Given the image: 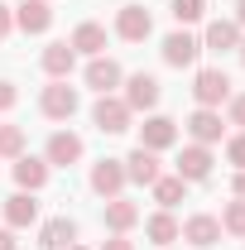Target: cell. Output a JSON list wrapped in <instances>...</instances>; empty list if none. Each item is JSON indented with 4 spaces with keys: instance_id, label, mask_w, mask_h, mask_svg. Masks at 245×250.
Returning a JSON list of instances; mask_svg holds the SVG:
<instances>
[{
    "instance_id": "cell-15",
    "label": "cell",
    "mask_w": 245,
    "mask_h": 250,
    "mask_svg": "<svg viewBox=\"0 0 245 250\" xmlns=\"http://www.w3.org/2000/svg\"><path fill=\"white\" fill-rule=\"evenodd\" d=\"M39 221V202H34L29 192H15V197H5V226L10 231H24Z\"/></svg>"
},
{
    "instance_id": "cell-11",
    "label": "cell",
    "mask_w": 245,
    "mask_h": 250,
    "mask_svg": "<svg viewBox=\"0 0 245 250\" xmlns=\"http://www.w3.org/2000/svg\"><path fill=\"white\" fill-rule=\"evenodd\" d=\"M82 135H72V130H58V135H48V149H43V159L48 164H58V168H72L77 159H82Z\"/></svg>"
},
{
    "instance_id": "cell-36",
    "label": "cell",
    "mask_w": 245,
    "mask_h": 250,
    "mask_svg": "<svg viewBox=\"0 0 245 250\" xmlns=\"http://www.w3.org/2000/svg\"><path fill=\"white\" fill-rule=\"evenodd\" d=\"M236 53H241V62H245V39H241V43H236Z\"/></svg>"
},
{
    "instance_id": "cell-31",
    "label": "cell",
    "mask_w": 245,
    "mask_h": 250,
    "mask_svg": "<svg viewBox=\"0 0 245 250\" xmlns=\"http://www.w3.org/2000/svg\"><path fill=\"white\" fill-rule=\"evenodd\" d=\"M10 29H15V15H10V10L0 5V39H10Z\"/></svg>"
},
{
    "instance_id": "cell-9",
    "label": "cell",
    "mask_w": 245,
    "mask_h": 250,
    "mask_svg": "<svg viewBox=\"0 0 245 250\" xmlns=\"http://www.w3.org/2000/svg\"><path fill=\"white\" fill-rule=\"evenodd\" d=\"M130 111H154L159 106V77L149 72H135V77H125V96H121Z\"/></svg>"
},
{
    "instance_id": "cell-34",
    "label": "cell",
    "mask_w": 245,
    "mask_h": 250,
    "mask_svg": "<svg viewBox=\"0 0 245 250\" xmlns=\"http://www.w3.org/2000/svg\"><path fill=\"white\" fill-rule=\"evenodd\" d=\"M236 197H241V202H245V168H241V173H236Z\"/></svg>"
},
{
    "instance_id": "cell-16",
    "label": "cell",
    "mask_w": 245,
    "mask_h": 250,
    "mask_svg": "<svg viewBox=\"0 0 245 250\" xmlns=\"http://www.w3.org/2000/svg\"><path fill=\"white\" fill-rule=\"evenodd\" d=\"M15 183H20V192H39V188L48 183V159L20 154V159H15Z\"/></svg>"
},
{
    "instance_id": "cell-27",
    "label": "cell",
    "mask_w": 245,
    "mask_h": 250,
    "mask_svg": "<svg viewBox=\"0 0 245 250\" xmlns=\"http://www.w3.org/2000/svg\"><path fill=\"white\" fill-rule=\"evenodd\" d=\"M221 231H231V236H245V202L236 197L226 212H221Z\"/></svg>"
},
{
    "instance_id": "cell-17",
    "label": "cell",
    "mask_w": 245,
    "mask_h": 250,
    "mask_svg": "<svg viewBox=\"0 0 245 250\" xmlns=\"http://www.w3.org/2000/svg\"><path fill=\"white\" fill-rule=\"evenodd\" d=\"M183 241H192V246H216L221 241V221L216 217H207V212H197V217H187L183 221Z\"/></svg>"
},
{
    "instance_id": "cell-35",
    "label": "cell",
    "mask_w": 245,
    "mask_h": 250,
    "mask_svg": "<svg viewBox=\"0 0 245 250\" xmlns=\"http://www.w3.org/2000/svg\"><path fill=\"white\" fill-rule=\"evenodd\" d=\"M236 24L245 29V0H236Z\"/></svg>"
},
{
    "instance_id": "cell-1",
    "label": "cell",
    "mask_w": 245,
    "mask_h": 250,
    "mask_svg": "<svg viewBox=\"0 0 245 250\" xmlns=\"http://www.w3.org/2000/svg\"><path fill=\"white\" fill-rule=\"evenodd\" d=\"M192 96H197V106H221V101H231V77L221 72V67H202L197 77H192Z\"/></svg>"
},
{
    "instance_id": "cell-10",
    "label": "cell",
    "mask_w": 245,
    "mask_h": 250,
    "mask_svg": "<svg viewBox=\"0 0 245 250\" xmlns=\"http://www.w3.org/2000/svg\"><path fill=\"white\" fill-rule=\"evenodd\" d=\"M121 188H125V164L121 159H101V164H92V192L96 197H121Z\"/></svg>"
},
{
    "instance_id": "cell-23",
    "label": "cell",
    "mask_w": 245,
    "mask_h": 250,
    "mask_svg": "<svg viewBox=\"0 0 245 250\" xmlns=\"http://www.w3.org/2000/svg\"><path fill=\"white\" fill-rule=\"evenodd\" d=\"M149 188H154V202H159L163 212H168V207H178V202H183V197H187V183H183V178H178V173H168V178L159 173V178H154Z\"/></svg>"
},
{
    "instance_id": "cell-37",
    "label": "cell",
    "mask_w": 245,
    "mask_h": 250,
    "mask_svg": "<svg viewBox=\"0 0 245 250\" xmlns=\"http://www.w3.org/2000/svg\"><path fill=\"white\" fill-rule=\"evenodd\" d=\"M67 250H87V246H77V241H72V246H67Z\"/></svg>"
},
{
    "instance_id": "cell-5",
    "label": "cell",
    "mask_w": 245,
    "mask_h": 250,
    "mask_svg": "<svg viewBox=\"0 0 245 250\" xmlns=\"http://www.w3.org/2000/svg\"><path fill=\"white\" fill-rule=\"evenodd\" d=\"M140 145L154 149V154L173 149V145H178V121H168V116H144V125H140Z\"/></svg>"
},
{
    "instance_id": "cell-8",
    "label": "cell",
    "mask_w": 245,
    "mask_h": 250,
    "mask_svg": "<svg viewBox=\"0 0 245 250\" xmlns=\"http://www.w3.org/2000/svg\"><path fill=\"white\" fill-rule=\"evenodd\" d=\"M187 135H192V145H207V149H212L216 140L226 135V125H221V111H212V106H197V111L187 116Z\"/></svg>"
},
{
    "instance_id": "cell-33",
    "label": "cell",
    "mask_w": 245,
    "mask_h": 250,
    "mask_svg": "<svg viewBox=\"0 0 245 250\" xmlns=\"http://www.w3.org/2000/svg\"><path fill=\"white\" fill-rule=\"evenodd\" d=\"M101 250H135V241H125V236H111V241H106Z\"/></svg>"
},
{
    "instance_id": "cell-28",
    "label": "cell",
    "mask_w": 245,
    "mask_h": 250,
    "mask_svg": "<svg viewBox=\"0 0 245 250\" xmlns=\"http://www.w3.org/2000/svg\"><path fill=\"white\" fill-rule=\"evenodd\" d=\"M226 159L236 164V173L245 168V130H241V135H231V140H226Z\"/></svg>"
},
{
    "instance_id": "cell-29",
    "label": "cell",
    "mask_w": 245,
    "mask_h": 250,
    "mask_svg": "<svg viewBox=\"0 0 245 250\" xmlns=\"http://www.w3.org/2000/svg\"><path fill=\"white\" fill-rule=\"evenodd\" d=\"M15 101H20V87L15 82H0V111H10Z\"/></svg>"
},
{
    "instance_id": "cell-14",
    "label": "cell",
    "mask_w": 245,
    "mask_h": 250,
    "mask_svg": "<svg viewBox=\"0 0 245 250\" xmlns=\"http://www.w3.org/2000/svg\"><path fill=\"white\" fill-rule=\"evenodd\" d=\"M121 164H125V183H144V188H149L154 178L163 173V168H159V154H154V149H144V145H140L130 159H121Z\"/></svg>"
},
{
    "instance_id": "cell-25",
    "label": "cell",
    "mask_w": 245,
    "mask_h": 250,
    "mask_svg": "<svg viewBox=\"0 0 245 250\" xmlns=\"http://www.w3.org/2000/svg\"><path fill=\"white\" fill-rule=\"evenodd\" d=\"M24 154V130L20 125H0V159H20Z\"/></svg>"
},
{
    "instance_id": "cell-21",
    "label": "cell",
    "mask_w": 245,
    "mask_h": 250,
    "mask_svg": "<svg viewBox=\"0 0 245 250\" xmlns=\"http://www.w3.org/2000/svg\"><path fill=\"white\" fill-rule=\"evenodd\" d=\"M72 62H77L72 43H48V48H43V72H48L53 82H62V77L72 72Z\"/></svg>"
},
{
    "instance_id": "cell-7",
    "label": "cell",
    "mask_w": 245,
    "mask_h": 250,
    "mask_svg": "<svg viewBox=\"0 0 245 250\" xmlns=\"http://www.w3.org/2000/svg\"><path fill=\"white\" fill-rule=\"evenodd\" d=\"M159 53H163L168 67H192L197 53H202V39H192L187 29H173L168 39H163V48H159Z\"/></svg>"
},
{
    "instance_id": "cell-22",
    "label": "cell",
    "mask_w": 245,
    "mask_h": 250,
    "mask_svg": "<svg viewBox=\"0 0 245 250\" xmlns=\"http://www.w3.org/2000/svg\"><path fill=\"white\" fill-rule=\"evenodd\" d=\"M135 221H140V207H135L130 197H111V202H106V226H111L116 236H125Z\"/></svg>"
},
{
    "instance_id": "cell-13",
    "label": "cell",
    "mask_w": 245,
    "mask_h": 250,
    "mask_svg": "<svg viewBox=\"0 0 245 250\" xmlns=\"http://www.w3.org/2000/svg\"><path fill=\"white\" fill-rule=\"evenodd\" d=\"M178 178H183V183L212 178V149H207V145H187L183 154H178Z\"/></svg>"
},
{
    "instance_id": "cell-2",
    "label": "cell",
    "mask_w": 245,
    "mask_h": 250,
    "mask_svg": "<svg viewBox=\"0 0 245 250\" xmlns=\"http://www.w3.org/2000/svg\"><path fill=\"white\" fill-rule=\"evenodd\" d=\"M130 116H135V111H130L116 92L101 96V101L92 106V121H96V130H101V135H125V130H130Z\"/></svg>"
},
{
    "instance_id": "cell-32",
    "label": "cell",
    "mask_w": 245,
    "mask_h": 250,
    "mask_svg": "<svg viewBox=\"0 0 245 250\" xmlns=\"http://www.w3.org/2000/svg\"><path fill=\"white\" fill-rule=\"evenodd\" d=\"M0 250H20V241H15V231H10V226H0Z\"/></svg>"
},
{
    "instance_id": "cell-6",
    "label": "cell",
    "mask_w": 245,
    "mask_h": 250,
    "mask_svg": "<svg viewBox=\"0 0 245 250\" xmlns=\"http://www.w3.org/2000/svg\"><path fill=\"white\" fill-rule=\"evenodd\" d=\"M82 77H87V87H92L96 96H111V92H116V87H121V82H125L121 62H116V58H106V53L87 62V72H82Z\"/></svg>"
},
{
    "instance_id": "cell-19",
    "label": "cell",
    "mask_w": 245,
    "mask_h": 250,
    "mask_svg": "<svg viewBox=\"0 0 245 250\" xmlns=\"http://www.w3.org/2000/svg\"><path fill=\"white\" fill-rule=\"evenodd\" d=\"M241 43V24L236 20H212L207 34H202V48H212V53H226V48H236Z\"/></svg>"
},
{
    "instance_id": "cell-3",
    "label": "cell",
    "mask_w": 245,
    "mask_h": 250,
    "mask_svg": "<svg viewBox=\"0 0 245 250\" xmlns=\"http://www.w3.org/2000/svg\"><path fill=\"white\" fill-rule=\"evenodd\" d=\"M39 111H43L48 121H72V116H77V92H72L67 82H48L43 96H39Z\"/></svg>"
},
{
    "instance_id": "cell-26",
    "label": "cell",
    "mask_w": 245,
    "mask_h": 250,
    "mask_svg": "<svg viewBox=\"0 0 245 250\" xmlns=\"http://www.w3.org/2000/svg\"><path fill=\"white\" fill-rule=\"evenodd\" d=\"M168 15H173L178 24H197V20L207 15V0H173V5H168Z\"/></svg>"
},
{
    "instance_id": "cell-12",
    "label": "cell",
    "mask_w": 245,
    "mask_h": 250,
    "mask_svg": "<svg viewBox=\"0 0 245 250\" xmlns=\"http://www.w3.org/2000/svg\"><path fill=\"white\" fill-rule=\"evenodd\" d=\"M48 24H53V5H48V0H20V10H15V29L48 34Z\"/></svg>"
},
{
    "instance_id": "cell-4",
    "label": "cell",
    "mask_w": 245,
    "mask_h": 250,
    "mask_svg": "<svg viewBox=\"0 0 245 250\" xmlns=\"http://www.w3.org/2000/svg\"><path fill=\"white\" fill-rule=\"evenodd\" d=\"M116 34H121L125 43H144L154 34L149 10H144V5H121V10H116Z\"/></svg>"
},
{
    "instance_id": "cell-18",
    "label": "cell",
    "mask_w": 245,
    "mask_h": 250,
    "mask_svg": "<svg viewBox=\"0 0 245 250\" xmlns=\"http://www.w3.org/2000/svg\"><path fill=\"white\" fill-rule=\"evenodd\" d=\"M67 43H72V53H87V58H101V53H106V29L87 20V24H77V29H72V39H67Z\"/></svg>"
},
{
    "instance_id": "cell-20",
    "label": "cell",
    "mask_w": 245,
    "mask_h": 250,
    "mask_svg": "<svg viewBox=\"0 0 245 250\" xmlns=\"http://www.w3.org/2000/svg\"><path fill=\"white\" fill-rule=\"evenodd\" d=\"M72 241H77V221H67V217L43 221V231H39V246L43 250H67Z\"/></svg>"
},
{
    "instance_id": "cell-24",
    "label": "cell",
    "mask_w": 245,
    "mask_h": 250,
    "mask_svg": "<svg viewBox=\"0 0 245 250\" xmlns=\"http://www.w3.org/2000/svg\"><path fill=\"white\" fill-rule=\"evenodd\" d=\"M144 231H149V241H154V246H173V241L183 236V226L173 221V212H154V217L144 221Z\"/></svg>"
},
{
    "instance_id": "cell-30",
    "label": "cell",
    "mask_w": 245,
    "mask_h": 250,
    "mask_svg": "<svg viewBox=\"0 0 245 250\" xmlns=\"http://www.w3.org/2000/svg\"><path fill=\"white\" fill-rule=\"evenodd\" d=\"M231 125H245V92L231 96Z\"/></svg>"
}]
</instances>
